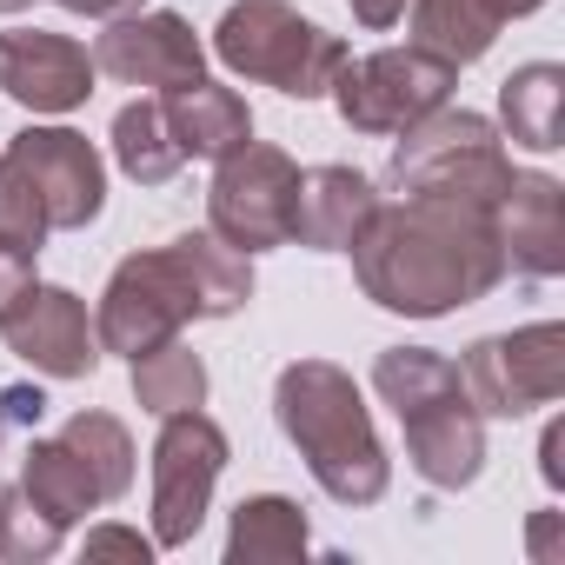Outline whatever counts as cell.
I'll return each mask as SVG.
<instances>
[{
    "mask_svg": "<svg viewBox=\"0 0 565 565\" xmlns=\"http://www.w3.org/2000/svg\"><path fill=\"white\" fill-rule=\"evenodd\" d=\"M347 253L360 294L406 320L459 313L505 279V246L492 233V213L452 200H393V206L380 200Z\"/></svg>",
    "mask_w": 565,
    "mask_h": 565,
    "instance_id": "cell-1",
    "label": "cell"
},
{
    "mask_svg": "<svg viewBox=\"0 0 565 565\" xmlns=\"http://www.w3.org/2000/svg\"><path fill=\"white\" fill-rule=\"evenodd\" d=\"M273 419L307 459L327 499L340 505H380L393 486V459L373 433V413L347 366L333 360H294L273 380Z\"/></svg>",
    "mask_w": 565,
    "mask_h": 565,
    "instance_id": "cell-2",
    "label": "cell"
},
{
    "mask_svg": "<svg viewBox=\"0 0 565 565\" xmlns=\"http://www.w3.org/2000/svg\"><path fill=\"white\" fill-rule=\"evenodd\" d=\"M213 54L239 81L279 87L287 100H327L333 74L347 67V41L307 21L300 8H287V0H233L213 28Z\"/></svg>",
    "mask_w": 565,
    "mask_h": 565,
    "instance_id": "cell-3",
    "label": "cell"
},
{
    "mask_svg": "<svg viewBox=\"0 0 565 565\" xmlns=\"http://www.w3.org/2000/svg\"><path fill=\"white\" fill-rule=\"evenodd\" d=\"M386 186L399 200H452V206H486L492 213L499 193L512 186V160H505V140L486 114L439 107V114H426L419 127L399 134Z\"/></svg>",
    "mask_w": 565,
    "mask_h": 565,
    "instance_id": "cell-4",
    "label": "cell"
},
{
    "mask_svg": "<svg viewBox=\"0 0 565 565\" xmlns=\"http://www.w3.org/2000/svg\"><path fill=\"white\" fill-rule=\"evenodd\" d=\"M186 320H206V313H200V294H193L180 239H167L153 253H127L107 273V294L94 307V340H100V353H120L134 366L140 353L180 340Z\"/></svg>",
    "mask_w": 565,
    "mask_h": 565,
    "instance_id": "cell-5",
    "label": "cell"
},
{
    "mask_svg": "<svg viewBox=\"0 0 565 565\" xmlns=\"http://www.w3.org/2000/svg\"><path fill=\"white\" fill-rule=\"evenodd\" d=\"M452 81H459V67H446L439 54L406 41V47H380L366 61H347L327 94L353 134L399 140L406 127H419L426 114H439L452 100Z\"/></svg>",
    "mask_w": 565,
    "mask_h": 565,
    "instance_id": "cell-6",
    "label": "cell"
},
{
    "mask_svg": "<svg viewBox=\"0 0 565 565\" xmlns=\"http://www.w3.org/2000/svg\"><path fill=\"white\" fill-rule=\"evenodd\" d=\"M294 193H300V167L294 153H279L266 140L233 147L226 160H213V186H206V233H220L233 253H273L294 239Z\"/></svg>",
    "mask_w": 565,
    "mask_h": 565,
    "instance_id": "cell-7",
    "label": "cell"
},
{
    "mask_svg": "<svg viewBox=\"0 0 565 565\" xmlns=\"http://www.w3.org/2000/svg\"><path fill=\"white\" fill-rule=\"evenodd\" d=\"M459 380H466V399L486 419H525V413H539L565 393V327L532 320L519 333L472 340L466 360H459Z\"/></svg>",
    "mask_w": 565,
    "mask_h": 565,
    "instance_id": "cell-8",
    "label": "cell"
},
{
    "mask_svg": "<svg viewBox=\"0 0 565 565\" xmlns=\"http://www.w3.org/2000/svg\"><path fill=\"white\" fill-rule=\"evenodd\" d=\"M226 459H233V446L200 406L160 419V439H153V545H167V552L193 545Z\"/></svg>",
    "mask_w": 565,
    "mask_h": 565,
    "instance_id": "cell-9",
    "label": "cell"
},
{
    "mask_svg": "<svg viewBox=\"0 0 565 565\" xmlns=\"http://www.w3.org/2000/svg\"><path fill=\"white\" fill-rule=\"evenodd\" d=\"M8 160L28 173L41 213H47V233H81L87 220H100L107 206V160L94 153L87 134L74 127H21L8 140Z\"/></svg>",
    "mask_w": 565,
    "mask_h": 565,
    "instance_id": "cell-10",
    "label": "cell"
},
{
    "mask_svg": "<svg viewBox=\"0 0 565 565\" xmlns=\"http://www.w3.org/2000/svg\"><path fill=\"white\" fill-rule=\"evenodd\" d=\"M94 74H107L120 87H160V94H173V87H186V81L206 74V47H200L193 21H180L167 8L160 14H134L127 8L94 41Z\"/></svg>",
    "mask_w": 565,
    "mask_h": 565,
    "instance_id": "cell-11",
    "label": "cell"
},
{
    "mask_svg": "<svg viewBox=\"0 0 565 565\" xmlns=\"http://www.w3.org/2000/svg\"><path fill=\"white\" fill-rule=\"evenodd\" d=\"M0 340H8L14 360H28L47 380H87L100 366V340H94V313L81 294L67 287H34L14 300V313L0 320Z\"/></svg>",
    "mask_w": 565,
    "mask_h": 565,
    "instance_id": "cell-12",
    "label": "cell"
},
{
    "mask_svg": "<svg viewBox=\"0 0 565 565\" xmlns=\"http://www.w3.org/2000/svg\"><path fill=\"white\" fill-rule=\"evenodd\" d=\"M94 54L47 28H8L0 34V94L28 114H74L94 94Z\"/></svg>",
    "mask_w": 565,
    "mask_h": 565,
    "instance_id": "cell-13",
    "label": "cell"
},
{
    "mask_svg": "<svg viewBox=\"0 0 565 565\" xmlns=\"http://www.w3.org/2000/svg\"><path fill=\"white\" fill-rule=\"evenodd\" d=\"M399 426H406V466L433 492H466L486 472V413L466 399V380L452 393L399 413Z\"/></svg>",
    "mask_w": 565,
    "mask_h": 565,
    "instance_id": "cell-14",
    "label": "cell"
},
{
    "mask_svg": "<svg viewBox=\"0 0 565 565\" xmlns=\"http://www.w3.org/2000/svg\"><path fill=\"white\" fill-rule=\"evenodd\" d=\"M492 233L505 246V273H565V186L552 173H512V186L492 206Z\"/></svg>",
    "mask_w": 565,
    "mask_h": 565,
    "instance_id": "cell-15",
    "label": "cell"
},
{
    "mask_svg": "<svg viewBox=\"0 0 565 565\" xmlns=\"http://www.w3.org/2000/svg\"><path fill=\"white\" fill-rule=\"evenodd\" d=\"M373 206H380V186L360 167H313L300 173V193H294V239L313 253H347L353 233L373 220Z\"/></svg>",
    "mask_w": 565,
    "mask_h": 565,
    "instance_id": "cell-16",
    "label": "cell"
},
{
    "mask_svg": "<svg viewBox=\"0 0 565 565\" xmlns=\"http://www.w3.org/2000/svg\"><path fill=\"white\" fill-rule=\"evenodd\" d=\"M160 114H167V134H173L180 160H226L233 147L253 140V114H246V100H239L233 87L206 81V74L186 81V87H173V94L160 100Z\"/></svg>",
    "mask_w": 565,
    "mask_h": 565,
    "instance_id": "cell-17",
    "label": "cell"
},
{
    "mask_svg": "<svg viewBox=\"0 0 565 565\" xmlns=\"http://www.w3.org/2000/svg\"><path fill=\"white\" fill-rule=\"evenodd\" d=\"M313 532H307V512L279 492H253L233 505V525H226V565H287V558H307Z\"/></svg>",
    "mask_w": 565,
    "mask_h": 565,
    "instance_id": "cell-18",
    "label": "cell"
},
{
    "mask_svg": "<svg viewBox=\"0 0 565 565\" xmlns=\"http://www.w3.org/2000/svg\"><path fill=\"white\" fill-rule=\"evenodd\" d=\"M406 28H413V47L439 54L446 67H472V61L492 54L505 21L486 8V0H413Z\"/></svg>",
    "mask_w": 565,
    "mask_h": 565,
    "instance_id": "cell-19",
    "label": "cell"
},
{
    "mask_svg": "<svg viewBox=\"0 0 565 565\" xmlns=\"http://www.w3.org/2000/svg\"><path fill=\"white\" fill-rule=\"evenodd\" d=\"M21 486H28V499H34L47 519H61V525H74V519H87V512L100 505V486H94L87 459H81L61 433H54V439H28Z\"/></svg>",
    "mask_w": 565,
    "mask_h": 565,
    "instance_id": "cell-20",
    "label": "cell"
},
{
    "mask_svg": "<svg viewBox=\"0 0 565 565\" xmlns=\"http://www.w3.org/2000/svg\"><path fill=\"white\" fill-rule=\"evenodd\" d=\"M558 100H565V67H558V61H525V67L499 87V120H505L512 147L552 153V147H558Z\"/></svg>",
    "mask_w": 565,
    "mask_h": 565,
    "instance_id": "cell-21",
    "label": "cell"
},
{
    "mask_svg": "<svg viewBox=\"0 0 565 565\" xmlns=\"http://www.w3.org/2000/svg\"><path fill=\"white\" fill-rule=\"evenodd\" d=\"M134 399H140V413H153V419L206 406V360H200L186 340H167V347L140 353V360H134Z\"/></svg>",
    "mask_w": 565,
    "mask_h": 565,
    "instance_id": "cell-22",
    "label": "cell"
},
{
    "mask_svg": "<svg viewBox=\"0 0 565 565\" xmlns=\"http://www.w3.org/2000/svg\"><path fill=\"white\" fill-rule=\"evenodd\" d=\"M114 160H120V173L140 180V186H167V180L186 167L180 147H173V134H167L160 100H127V107L114 114Z\"/></svg>",
    "mask_w": 565,
    "mask_h": 565,
    "instance_id": "cell-23",
    "label": "cell"
},
{
    "mask_svg": "<svg viewBox=\"0 0 565 565\" xmlns=\"http://www.w3.org/2000/svg\"><path fill=\"white\" fill-rule=\"evenodd\" d=\"M61 439L87 459V472H94V486H100V505L127 499V486H134V433H127L114 413H74V419L61 426Z\"/></svg>",
    "mask_w": 565,
    "mask_h": 565,
    "instance_id": "cell-24",
    "label": "cell"
},
{
    "mask_svg": "<svg viewBox=\"0 0 565 565\" xmlns=\"http://www.w3.org/2000/svg\"><path fill=\"white\" fill-rule=\"evenodd\" d=\"M459 386V366L433 347H386L373 360V393L393 406V413H413L419 399H439Z\"/></svg>",
    "mask_w": 565,
    "mask_h": 565,
    "instance_id": "cell-25",
    "label": "cell"
},
{
    "mask_svg": "<svg viewBox=\"0 0 565 565\" xmlns=\"http://www.w3.org/2000/svg\"><path fill=\"white\" fill-rule=\"evenodd\" d=\"M61 539H67V525L47 519L28 499V486H0V558L8 565H41V558L61 552Z\"/></svg>",
    "mask_w": 565,
    "mask_h": 565,
    "instance_id": "cell-26",
    "label": "cell"
},
{
    "mask_svg": "<svg viewBox=\"0 0 565 565\" xmlns=\"http://www.w3.org/2000/svg\"><path fill=\"white\" fill-rule=\"evenodd\" d=\"M0 233H14V239H28V246H47V213H41L28 173H21L8 153H0Z\"/></svg>",
    "mask_w": 565,
    "mask_h": 565,
    "instance_id": "cell-27",
    "label": "cell"
},
{
    "mask_svg": "<svg viewBox=\"0 0 565 565\" xmlns=\"http://www.w3.org/2000/svg\"><path fill=\"white\" fill-rule=\"evenodd\" d=\"M34 266H41V246L14 239V233H0V320L14 313V300L34 287Z\"/></svg>",
    "mask_w": 565,
    "mask_h": 565,
    "instance_id": "cell-28",
    "label": "cell"
},
{
    "mask_svg": "<svg viewBox=\"0 0 565 565\" xmlns=\"http://www.w3.org/2000/svg\"><path fill=\"white\" fill-rule=\"evenodd\" d=\"M81 552H87V558H134V565H147V558H153V539H140L134 525H94Z\"/></svg>",
    "mask_w": 565,
    "mask_h": 565,
    "instance_id": "cell-29",
    "label": "cell"
},
{
    "mask_svg": "<svg viewBox=\"0 0 565 565\" xmlns=\"http://www.w3.org/2000/svg\"><path fill=\"white\" fill-rule=\"evenodd\" d=\"M525 545H532V558L539 565H558L565 558V512H532V525H525Z\"/></svg>",
    "mask_w": 565,
    "mask_h": 565,
    "instance_id": "cell-30",
    "label": "cell"
},
{
    "mask_svg": "<svg viewBox=\"0 0 565 565\" xmlns=\"http://www.w3.org/2000/svg\"><path fill=\"white\" fill-rule=\"evenodd\" d=\"M0 419L8 426H41L47 419V393L41 386H8L0 393Z\"/></svg>",
    "mask_w": 565,
    "mask_h": 565,
    "instance_id": "cell-31",
    "label": "cell"
},
{
    "mask_svg": "<svg viewBox=\"0 0 565 565\" xmlns=\"http://www.w3.org/2000/svg\"><path fill=\"white\" fill-rule=\"evenodd\" d=\"M539 472H545V486H552V492L565 486V419H552V426H545V439H539Z\"/></svg>",
    "mask_w": 565,
    "mask_h": 565,
    "instance_id": "cell-32",
    "label": "cell"
},
{
    "mask_svg": "<svg viewBox=\"0 0 565 565\" xmlns=\"http://www.w3.org/2000/svg\"><path fill=\"white\" fill-rule=\"evenodd\" d=\"M347 8H353V21L360 28H373V34H386L399 14H406V0H347Z\"/></svg>",
    "mask_w": 565,
    "mask_h": 565,
    "instance_id": "cell-33",
    "label": "cell"
},
{
    "mask_svg": "<svg viewBox=\"0 0 565 565\" xmlns=\"http://www.w3.org/2000/svg\"><path fill=\"white\" fill-rule=\"evenodd\" d=\"M54 8H67V14H87V21H114V14L140 8V0H54Z\"/></svg>",
    "mask_w": 565,
    "mask_h": 565,
    "instance_id": "cell-34",
    "label": "cell"
},
{
    "mask_svg": "<svg viewBox=\"0 0 565 565\" xmlns=\"http://www.w3.org/2000/svg\"><path fill=\"white\" fill-rule=\"evenodd\" d=\"M486 8H492L499 21H519V14H539V8H545V0H486Z\"/></svg>",
    "mask_w": 565,
    "mask_h": 565,
    "instance_id": "cell-35",
    "label": "cell"
},
{
    "mask_svg": "<svg viewBox=\"0 0 565 565\" xmlns=\"http://www.w3.org/2000/svg\"><path fill=\"white\" fill-rule=\"evenodd\" d=\"M21 8H34V0H0V14H21Z\"/></svg>",
    "mask_w": 565,
    "mask_h": 565,
    "instance_id": "cell-36",
    "label": "cell"
},
{
    "mask_svg": "<svg viewBox=\"0 0 565 565\" xmlns=\"http://www.w3.org/2000/svg\"><path fill=\"white\" fill-rule=\"evenodd\" d=\"M0 446H8V419H0Z\"/></svg>",
    "mask_w": 565,
    "mask_h": 565,
    "instance_id": "cell-37",
    "label": "cell"
}]
</instances>
